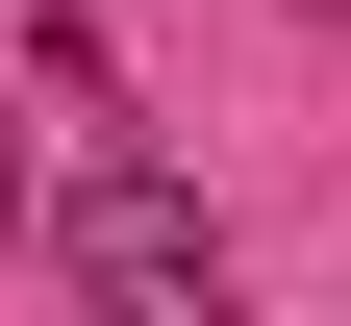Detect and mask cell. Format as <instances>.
I'll return each instance as SVG.
<instances>
[{
  "label": "cell",
  "instance_id": "6da1fadb",
  "mask_svg": "<svg viewBox=\"0 0 351 326\" xmlns=\"http://www.w3.org/2000/svg\"><path fill=\"white\" fill-rule=\"evenodd\" d=\"M51 276H75V301H151V326H201V301H226V226H201V176L101 151V176L51 201Z\"/></svg>",
  "mask_w": 351,
  "mask_h": 326
}]
</instances>
